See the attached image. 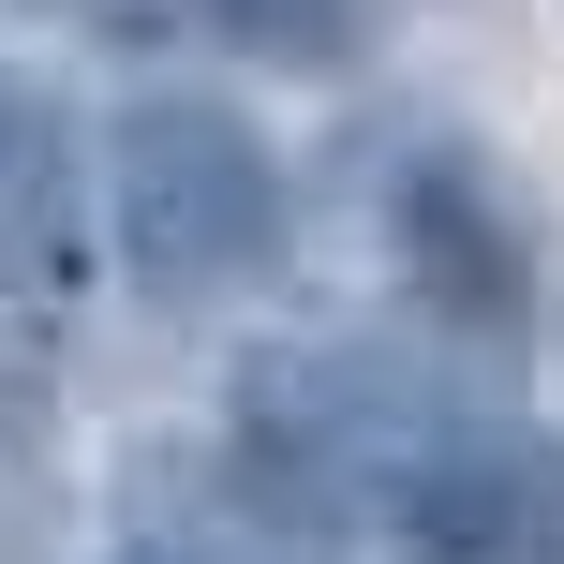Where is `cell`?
<instances>
[{"label": "cell", "instance_id": "cell-1", "mask_svg": "<svg viewBox=\"0 0 564 564\" xmlns=\"http://www.w3.org/2000/svg\"><path fill=\"white\" fill-rule=\"evenodd\" d=\"M105 238L149 297H224V282H268L282 253V164L238 105H119L105 134Z\"/></svg>", "mask_w": 564, "mask_h": 564}, {"label": "cell", "instance_id": "cell-2", "mask_svg": "<svg viewBox=\"0 0 564 564\" xmlns=\"http://www.w3.org/2000/svg\"><path fill=\"white\" fill-rule=\"evenodd\" d=\"M401 564H564V446L490 431V446L416 460V490H401Z\"/></svg>", "mask_w": 564, "mask_h": 564}, {"label": "cell", "instance_id": "cell-3", "mask_svg": "<svg viewBox=\"0 0 564 564\" xmlns=\"http://www.w3.org/2000/svg\"><path fill=\"white\" fill-rule=\"evenodd\" d=\"M401 238H416V282L446 312H490V327L520 312V253H506V224H490V194L460 164H431L416 194H401Z\"/></svg>", "mask_w": 564, "mask_h": 564}, {"label": "cell", "instance_id": "cell-4", "mask_svg": "<svg viewBox=\"0 0 564 564\" xmlns=\"http://www.w3.org/2000/svg\"><path fill=\"white\" fill-rule=\"evenodd\" d=\"M15 119H30V105H15V89H0V134H15Z\"/></svg>", "mask_w": 564, "mask_h": 564}]
</instances>
